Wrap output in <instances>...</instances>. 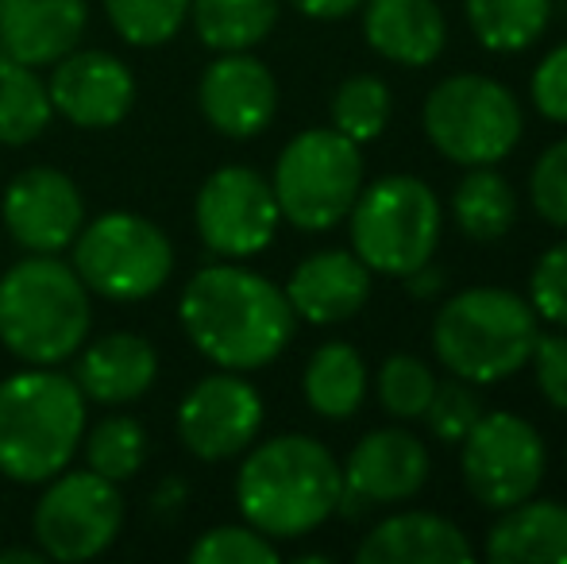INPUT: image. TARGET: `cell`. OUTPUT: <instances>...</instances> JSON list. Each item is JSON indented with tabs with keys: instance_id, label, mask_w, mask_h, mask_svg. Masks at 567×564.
I'll use <instances>...</instances> for the list:
<instances>
[{
	"instance_id": "1",
	"label": "cell",
	"mask_w": 567,
	"mask_h": 564,
	"mask_svg": "<svg viewBox=\"0 0 567 564\" xmlns=\"http://www.w3.org/2000/svg\"><path fill=\"white\" fill-rule=\"evenodd\" d=\"M178 314L197 352L225 371L275 363L298 321L282 286L239 264L202 267L182 290Z\"/></svg>"
},
{
	"instance_id": "2",
	"label": "cell",
	"mask_w": 567,
	"mask_h": 564,
	"mask_svg": "<svg viewBox=\"0 0 567 564\" xmlns=\"http://www.w3.org/2000/svg\"><path fill=\"white\" fill-rule=\"evenodd\" d=\"M340 491L343 475L337 457L306 433L262 441L236 475L239 514L270 542L313 534L337 514Z\"/></svg>"
},
{
	"instance_id": "3",
	"label": "cell",
	"mask_w": 567,
	"mask_h": 564,
	"mask_svg": "<svg viewBox=\"0 0 567 564\" xmlns=\"http://www.w3.org/2000/svg\"><path fill=\"white\" fill-rule=\"evenodd\" d=\"M85 437V394L51 368L16 371L0 383V472L47 483L74 460Z\"/></svg>"
},
{
	"instance_id": "4",
	"label": "cell",
	"mask_w": 567,
	"mask_h": 564,
	"mask_svg": "<svg viewBox=\"0 0 567 564\" xmlns=\"http://www.w3.org/2000/svg\"><path fill=\"white\" fill-rule=\"evenodd\" d=\"M90 290L70 264L35 256L12 264L0 279V340L16 360L54 368L90 337Z\"/></svg>"
},
{
	"instance_id": "5",
	"label": "cell",
	"mask_w": 567,
	"mask_h": 564,
	"mask_svg": "<svg viewBox=\"0 0 567 564\" xmlns=\"http://www.w3.org/2000/svg\"><path fill=\"white\" fill-rule=\"evenodd\" d=\"M540 317L525 298L502 286H471L452 294L433 321L436 360L467 383H502L533 356Z\"/></svg>"
},
{
	"instance_id": "6",
	"label": "cell",
	"mask_w": 567,
	"mask_h": 564,
	"mask_svg": "<svg viewBox=\"0 0 567 564\" xmlns=\"http://www.w3.org/2000/svg\"><path fill=\"white\" fill-rule=\"evenodd\" d=\"M351 248L371 271L398 275L425 267L441 244V197L413 174H386L359 189L351 205Z\"/></svg>"
},
{
	"instance_id": "7",
	"label": "cell",
	"mask_w": 567,
	"mask_h": 564,
	"mask_svg": "<svg viewBox=\"0 0 567 564\" xmlns=\"http://www.w3.org/2000/svg\"><path fill=\"white\" fill-rule=\"evenodd\" d=\"M278 213L301 233H329L355 205L363 189L359 143L337 129L298 132L275 163Z\"/></svg>"
},
{
	"instance_id": "8",
	"label": "cell",
	"mask_w": 567,
	"mask_h": 564,
	"mask_svg": "<svg viewBox=\"0 0 567 564\" xmlns=\"http://www.w3.org/2000/svg\"><path fill=\"white\" fill-rule=\"evenodd\" d=\"M425 136L460 166H494L522 140V105L486 74H452L425 98Z\"/></svg>"
},
{
	"instance_id": "9",
	"label": "cell",
	"mask_w": 567,
	"mask_h": 564,
	"mask_svg": "<svg viewBox=\"0 0 567 564\" xmlns=\"http://www.w3.org/2000/svg\"><path fill=\"white\" fill-rule=\"evenodd\" d=\"M70 267L90 294L109 301H143L171 279L174 248L155 221L116 209L82 225Z\"/></svg>"
},
{
	"instance_id": "10",
	"label": "cell",
	"mask_w": 567,
	"mask_h": 564,
	"mask_svg": "<svg viewBox=\"0 0 567 564\" xmlns=\"http://www.w3.org/2000/svg\"><path fill=\"white\" fill-rule=\"evenodd\" d=\"M51 488L35 503V530L39 553L51 561H93L116 542L124 526V499L120 488L93 468L85 472H59L47 480Z\"/></svg>"
},
{
	"instance_id": "11",
	"label": "cell",
	"mask_w": 567,
	"mask_h": 564,
	"mask_svg": "<svg viewBox=\"0 0 567 564\" xmlns=\"http://www.w3.org/2000/svg\"><path fill=\"white\" fill-rule=\"evenodd\" d=\"M460 449L463 483L491 511H506V506L537 495L540 480H545V441L533 422L509 414V410L478 418L460 441Z\"/></svg>"
},
{
	"instance_id": "12",
	"label": "cell",
	"mask_w": 567,
	"mask_h": 564,
	"mask_svg": "<svg viewBox=\"0 0 567 564\" xmlns=\"http://www.w3.org/2000/svg\"><path fill=\"white\" fill-rule=\"evenodd\" d=\"M197 236L213 256L247 259L270 248L278 233V202L270 182L251 166H220L205 178L194 202Z\"/></svg>"
},
{
	"instance_id": "13",
	"label": "cell",
	"mask_w": 567,
	"mask_h": 564,
	"mask_svg": "<svg viewBox=\"0 0 567 564\" xmlns=\"http://www.w3.org/2000/svg\"><path fill=\"white\" fill-rule=\"evenodd\" d=\"M262 425V399L239 371L205 376L178 407V437L197 460H228L255 441Z\"/></svg>"
},
{
	"instance_id": "14",
	"label": "cell",
	"mask_w": 567,
	"mask_h": 564,
	"mask_svg": "<svg viewBox=\"0 0 567 564\" xmlns=\"http://www.w3.org/2000/svg\"><path fill=\"white\" fill-rule=\"evenodd\" d=\"M4 228L23 252L59 256L74 244L85 225V202L74 178L54 166H28L4 189Z\"/></svg>"
},
{
	"instance_id": "15",
	"label": "cell",
	"mask_w": 567,
	"mask_h": 564,
	"mask_svg": "<svg viewBox=\"0 0 567 564\" xmlns=\"http://www.w3.org/2000/svg\"><path fill=\"white\" fill-rule=\"evenodd\" d=\"M202 113L220 136L228 140H251L270 129L278 113V82L247 51H225L217 62H209L197 85Z\"/></svg>"
},
{
	"instance_id": "16",
	"label": "cell",
	"mask_w": 567,
	"mask_h": 564,
	"mask_svg": "<svg viewBox=\"0 0 567 564\" xmlns=\"http://www.w3.org/2000/svg\"><path fill=\"white\" fill-rule=\"evenodd\" d=\"M51 105L78 129H113L135 105V78L109 51H70L47 82Z\"/></svg>"
},
{
	"instance_id": "17",
	"label": "cell",
	"mask_w": 567,
	"mask_h": 564,
	"mask_svg": "<svg viewBox=\"0 0 567 564\" xmlns=\"http://www.w3.org/2000/svg\"><path fill=\"white\" fill-rule=\"evenodd\" d=\"M343 491L363 499L367 506L405 503L429 480V449L410 429H371L355 449L348 452V464L340 468Z\"/></svg>"
},
{
	"instance_id": "18",
	"label": "cell",
	"mask_w": 567,
	"mask_h": 564,
	"mask_svg": "<svg viewBox=\"0 0 567 564\" xmlns=\"http://www.w3.org/2000/svg\"><path fill=\"white\" fill-rule=\"evenodd\" d=\"M286 298L293 317H306L309 325H340L355 317L371 298V267L343 248L313 252L293 267Z\"/></svg>"
},
{
	"instance_id": "19",
	"label": "cell",
	"mask_w": 567,
	"mask_h": 564,
	"mask_svg": "<svg viewBox=\"0 0 567 564\" xmlns=\"http://www.w3.org/2000/svg\"><path fill=\"white\" fill-rule=\"evenodd\" d=\"M85 0H0V51L28 66H54L85 35Z\"/></svg>"
},
{
	"instance_id": "20",
	"label": "cell",
	"mask_w": 567,
	"mask_h": 564,
	"mask_svg": "<svg viewBox=\"0 0 567 564\" xmlns=\"http://www.w3.org/2000/svg\"><path fill=\"white\" fill-rule=\"evenodd\" d=\"M471 557L475 550L467 534L455 522L429 511L390 514L355 550L359 564H452Z\"/></svg>"
},
{
	"instance_id": "21",
	"label": "cell",
	"mask_w": 567,
	"mask_h": 564,
	"mask_svg": "<svg viewBox=\"0 0 567 564\" xmlns=\"http://www.w3.org/2000/svg\"><path fill=\"white\" fill-rule=\"evenodd\" d=\"M363 35L382 59L402 66H429L441 59L449 23L436 0H367Z\"/></svg>"
},
{
	"instance_id": "22",
	"label": "cell",
	"mask_w": 567,
	"mask_h": 564,
	"mask_svg": "<svg viewBox=\"0 0 567 564\" xmlns=\"http://www.w3.org/2000/svg\"><path fill=\"white\" fill-rule=\"evenodd\" d=\"M155 376L158 356L151 340L135 337V332H109L82 352L74 383L82 387L85 399L101 402V407H124V402L147 394Z\"/></svg>"
},
{
	"instance_id": "23",
	"label": "cell",
	"mask_w": 567,
	"mask_h": 564,
	"mask_svg": "<svg viewBox=\"0 0 567 564\" xmlns=\"http://www.w3.org/2000/svg\"><path fill=\"white\" fill-rule=\"evenodd\" d=\"M486 557L498 564H567V506L533 495L506 506L486 534Z\"/></svg>"
},
{
	"instance_id": "24",
	"label": "cell",
	"mask_w": 567,
	"mask_h": 564,
	"mask_svg": "<svg viewBox=\"0 0 567 564\" xmlns=\"http://www.w3.org/2000/svg\"><path fill=\"white\" fill-rule=\"evenodd\" d=\"M306 402L329 422H348L367 399V363L343 340L321 345L306 363Z\"/></svg>"
},
{
	"instance_id": "25",
	"label": "cell",
	"mask_w": 567,
	"mask_h": 564,
	"mask_svg": "<svg viewBox=\"0 0 567 564\" xmlns=\"http://www.w3.org/2000/svg\"><path fill=\"white\" fill-rule=\"evenodd\" d=\"M452 213L463 236L478 244H494L514 228L517 197L514 186L494 166H467L452 194Z\"/></svg>"
},
{
	"instance_id": "26",
	"label": "cell",
	"mask_w": 567,
	"mask_h": 564,
	"mask_svg": "<svg viewBox=\"0 0 567 564\" xmlns=\"http://www.w3.org/2000/svg\"><path fill=\"white\" fill-rule=\"evenodd\" d=\"M54 116L47 82L35 74V66L12 59L0 51V143L23 147L39 140Z\"/></svg>"
},
{
	"instance_id": "27",
	"label": "cell",
	"mask_w": 567,
	"mask_h": 564,
	"mask_svg": "<svg viewBox=\"0 0 567 564\" xmlns=\"http://www.w3.org/2000/svg\"><path fill=\"white\" fill-rule=\"evenodd\" d=\"M194 31L213 51H251L275 31L278 0H194Z\"/></svg>"
},
{
	"instance_id": "28",
	"label": "cell",
	"mask_w": 567,
	"mask_h": 564,
	"mask_svg": "<svg viewBox=\"0 0 567 564\" xmlns=\"http://www.w3.org/2000/svg\"><path fill=\"white\" fill-rule=\"evenodd\" d=\"M553 20V0H467V23L494 54L533 47Z\"/></svg>"
},
{
	"instance_id": "29",
	"label": "cell",
	"mask_w": 567,
	"mask_h": 564,
	"mask_svg": "<svg viewBox=\"0 0 567 564\" xmlns=\"http://www.w3.org/2000/svg\"><path fill=\"white\" fill-rule=\"evenodd\" d=\"M82 441H85V460H90V468L113 483L132 480L143 468V460H147V433L127 414H113V418H105V422H97Z\"/></svg>"
},
{
	"instance_id": "30",
	"label": "cell",
	"mask_w": 567,
	"mask_h": 564,
	"mask_svg": "<svg viewBox=\"0 0 567 564\" xmlns=\"http://www.w3.org/2000/svg\"><path fill=\"white\" fill-rule=\"evenodd\" d=\"M390 85L374 74H351L332 98V129L355 143L382 136L390 121Z\"/></svg>"
},
{
	"instance_id": "31",
	"label": "cell",
	"mask_w": 567,
	"mask_h": 564,
	"mask_svg": "<svg viewBox=\"0 0 567 564\" xmlns=\"http://www.w3.org/2000/svg\"><path fill=\"white\" fill-rule=\"evenodd\" d=\"M194 0H105L116 35L132 47H163L189 20Z\"/></svg>"
},
{
	"instance_id": "32",
	"label": "cell",
	"mask_w": 567,
	"mask_h": 564,
	"mask_svg": "<svg viewBox=\"0 0 567 564\" xmlns=\"http://www.w3.org/2000/svg\"><path fill=\"white\" fill-rule=\"evenodd\" d=\"M374 387H379L382 410H386L390 418L410 422V418L425 414L429 399H433V391H436V376L425 360H417V356H390V360L379 368Z\"/></svg>"
},
{
	"instance_id": "33",
	"label": "cell",
	"mask_w": 567,
	"mask_h": 564,
	"mask_svg": "<svg viewBox=\"0 0 567 564\" xmlns=\"http://www.w3.org/2000/svg\"><path fill=\"white\" fill-rule=\"evenodd\" d=\"M194 564H275L278 550L255 526H217L202 534L189 550Z\"/></svg>"
},
{
	"instance_id": "34",
	"label": "cell",
	"mask_w": 567,
	"mask_h": 564,
	"mask_svg": "<svg viewBox=\"0 0 567 564\" xmlns=\"http://www.w3.org/2000/svg\"><path fill=\"white\" fill-rule=\"evenodd\" d=\"M425 425L436 441L444 444H460L471 433V425L483 418V402L471 391L467 379H449V383H436L433 399L425 407Z\"/></svg>"
},
{
	"instance_id": "35",
	"label": "cell",
	"mask_w": 567,
	"mask_h": 564,
	"mask_svg": "<svg viewBox=\"0 0 567 564\" xmlns=\"http://www.w3.org/2000/svg\"><path fill=\"white\" fill-rule=\"evenodd\" d=\"M533 209L553 228H567V140L553 143L545 155L533 163L529 174Z\"/></svg>"
},
{
	"instance_id": "36",
	"label": "cell",
	"mask_w": 567,
	"mask_h": 564,
	"mask_svg": "<svg viewBox=\"0 0 567 564\" xmlns=\"http://www.w3.org/2000/svg\"><path fill=\"white\" fill-rule=\"evenodd\" d=\"M529 306L537 317L567 329V240L553 244L529 275Z\"/></svg>"
},
{
	"instance_id": "37",
	"label": "cell",
	"mask_w": 567,
	"mask_h": 564,
	"mask_svg": "<svg viewBox=\"0 0 567 564\" xmlns=\"http://www.w3.org/2000/svg\"><path fill=\"white\" fill-rule=\"evenodd\" d=\"M533 105L545 121L567 124V43L553 47V51L540 59V66L533 70Z\"/></svg>"
},
{
	"instance_id": "38",
	"label": "cell",
	"mask_w": 567,
	"mask_h": 564,
	"mask_svg": "<svg viewBox=\"0 0 567 564\" xmlns=\"http://www.w3.org/2000/svg\"><path fill=\"white\" fill-rule=\"evenodd\" d=\"M529 363L537 371L540 394L567 414V332H537Z\"/></svg>"
},
{
	"instance_id": "39",
	"label": "cell",
	"mask_w": 567,
	"mask_h": 564,
	"mask_svg": "<svg viewBox=\"0 0 567 564\" xmlns=\"http://www.w3.org/2000/svg\"><path fill=\"white\" fill-rule=\"evenodd\" d=\"M189 503V488L182 480H163L155 488V495H151V511L158 514V519H178V511Z\"/></svg>"
},
{
	"instance_id": "40",
	"label": "cell",
	"mask_w": 567,
	"mask_h": 564,
	"mask_svg": "<svg viewBox=\"0 0 567 564\" xmlns=\"http://www.w3.org/2000/svg\"><path fill=\"white\" fill-rule=\"evenodd\" d=\"M293 8H298L301 16H309V20H343V16L355 12L363 0H290Z\"/></svg>"
},
{
	"instance_id": "41",
	"label": "cell",
	"mask_w": 567,
	"mask_h": 564,
	"mask_svg": "<svg viewBox=\"0 0 567 564\" xmlns=\"http://www.w3.org/2000/svg\"><path fill=\"white\" fill-rule=\"evenodd\" d=\"M444 286V275L433 267V259H429L425 267H417V271L405 275V290L413 294V298H433V294H441Z\"/></svg>"
},
{
	"instance_id": "42",
	"label": "cell",
	"mask_w": 567,
	"mask_h": 564,
	"mask_svg": "<svg viewBox=\"0 0 567 564\" xmlns=\"http://www.w3.org/2000/svg\"><path fill=\"white\" fill-rule=\"evenodd\" d=\"M43 561V553L35 550H4L0 553V564H39Z\"/></svg>"
},
{
	"instance_id": "43",
	"label": "cell",
	"mask_w": 567,
	"mask_h": 564,
	"mask_svg": "<svg viewBox=\"0 0 567 564\" xmlns=\"http://www.w3.org/2000/svg\"><path fill=\"white\" fill-rule=\"evenodd\" d=\"M298 561H301V564H329L332 557H329V553H301Z\"/></svg>"
}]
</instances>
